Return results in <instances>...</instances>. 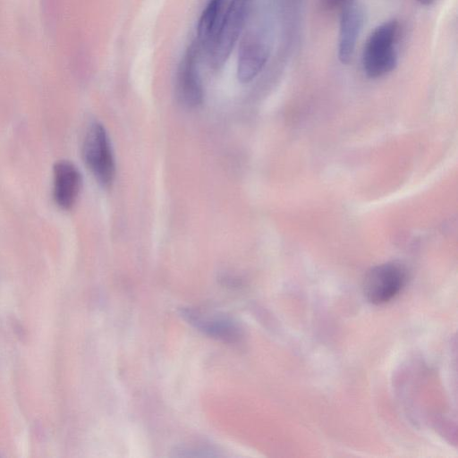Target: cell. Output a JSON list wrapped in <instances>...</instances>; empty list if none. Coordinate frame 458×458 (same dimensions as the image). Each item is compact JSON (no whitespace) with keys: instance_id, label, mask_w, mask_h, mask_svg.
<instances>
[{"instance_id":"1","label":"cell","mask_w":458,"mask_h":458,"mask_svg":"<svg viewBox=\"0 0 458 458\" xmlns=\"http://www.w3.org/2000/svg\"><path fill=\"white\" fill-rule=\"evenodd\" d=\"M399 32V22L394 19L381 23L371 31L361 55L362 68L369 78L383 77L396 68Z\"/></svg>"},{"instance_id":"2","label":"cell","mask_w":458,"mask_h":458,"mask_svg":"<svg viewBox=\"0 0 458 458\" xmlns=\"http://www.w3.org/2000/svg\"><path fill=\"white\" fill-rule=\"evenodd\" d=\"M254 0H231L227 4L205 56L217 71L227 62L244 29Z\"/></svg>"},{"instance_id":"3","label":"cell","mask_w":458,"mask_h":458,"mask_svg":"<svg viewBox=\"0 0 458 458\" xmlns=\"http://www.w3.org/2000/svg\"><path fill=\"white\" fill-rule=\"evenodd\" d=\"M82 157L97 182L104 188L112 185L115 162L108 134L98 122L92 123L85 134Z\"/></svg>"},{"instance_id":"4","label":"cell","mask_w":458,"mask_h":458,"mask_svg":"<svg viewBox=\"0 0 458 458\" xmlns=\"http://www.w3.org/2000/svg\"><path fill=\"white\" fill-rule=\"evenodd\" d=\"M271 51L270 34L264 26H256L243 37L238 51L236 75L239 81L248 83L265 67Z\"/></svg>"},{"instance_id":"5","label":"cell","mask_w":458,"mask_h":458,"mask_svg":"<svg viewBox=\"0 0 458 458\" xmlns=\"http://www.w3.org/2000/svg\"><path fill=\"white\" fill-rule=\"evenodd\" d=\"M202 54L194 41L184 52L175 76V94L181 104L188 108L201 105L204 97L199 64Z\"/></svg>"},{"instance_id":"6","label":"cell","mask_w":458,"mask_h":458,"mask_svg":"<svg viewBox=\"0 0 458 458\" xmlns=\"http://www.w3.org/2000/svg\"><path fill=\"white\" fill-rule=\"evenodd\" d=\"M406 281L405 268L399 263L387 262L371 268L363 283L365 298L373 304H382L393 299Z\"/></svg>"},{"instance_id":"7","label":"cell","mask_w":458,"mask_h":458,"mask_svg":"<svg viewBox=\"0 0 458 458\" xmlns=\"http://www.w3.org/2000/svg\"><path fill=\"white\" fill-rule=\"evenodd\" d=\"M365 21V11L359 3L351 1L342 7L337 55L343 64H347L352 61Z\"/></svg>"},{"instance_id":"8","label":"cell","mask_w":458,"mask_h":458,"mask_svg":"<svg viewBox=\"0 0 458 458\" xmlns=\"http://www.w3.org/2000/svg\"><path fill=\"white\" fill-rule=\"evenodd\" d=\"M181 314L195 328L211 337L234 343L242 336L238 324L226 316L191 308L182 309Z\"/></svg>"},{"instance_id":"9","label":"cell","mask_w":458,"mask_h":458,"mask_svg":"<svg viewBox=\"0 0 458 458\" xmlns=\"http://www.w3.org/2000/svg\"><path fill=\"white\" fill-rule=\"evenodd\" d=\"M81 187V175L70 161L62 160L54 166L53 195L63 209H71L77 201Z\"/></svg>"},{"instance_id":"10","label":"cell","mask_w":458,"mask_h":458,"mask_svg":"<svg viewBox=\"0 0 458 458\" xmlns=\"http://www.w3.org/2000/svg\"><path fill=\"white\" fill-rule=\"evenodd\" d=\"M226 0H208L197 24L196 38L193 40L202 55L210 45L225 11Z\"/></svg>"},{"instance_id":"11","label":"cell","mask_w":458,"mask_h":458,"mask_svg":"<svg viewBox=\"0 0 458 458\" xmlns=\"http://www.w3.org/2000/svg\"><path fill=\"white\" fill-rule=\"evenodd\" d=\"M352 0H322L323 5L328 10H334L339 7H344Z\"/></svg>"},{"instance_id":"12","label":"cell","mask_w":458,"mask_h":458,"mask_svg":"<svg viewBox=\"0 0 458 458\" xmlns=\"http://www.w3.org/2000/svg\"><path fill=\"white\" fill-rule=\"evenodd\" d=\"M436 0H417L421 5L428 6L432 4Z\"/></svg>"}]
</instances>
